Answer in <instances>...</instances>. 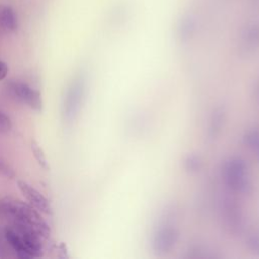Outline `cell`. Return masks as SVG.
<instances>
[{
  "mask_svg": "<svg viewBox=\"0 0 259 259\" xmlns=\"http://www.w3.org/2000/svg\"><path fill=\"white\" fill-rule=\"evenodd\" d=\"M0 214L9 219L13 225L24 226L35 231L44 240L51 236L49 224L29 203L15 199L0 200Z\"/></svg>",
  "mask_w": 259,
  "mask_h": 259,
  "instance_id": "6da1fadb",
  "label": "cell"
},
{
  "mask_svg": "<svg viewBox=\"0 0 259 259\" xmlns=\"http://www.w3.org/2000/svg\"><path fill=\"white\" fill-rule=\"evenodd\" d=\"M221 175L226 189L237 195H247L252 191V179L249 169L242 159L229 157L222 163Z\"/></svg>",
  "mask_w": 259,
  "mask_h": 259,
  "instance_id": "7a4b0ae2",
  "label": "cell"
},
{
  "mask_svg": "<svg viewBox=\"0 0 259 259\" xmlns=\"http://www.w3.org/2000/svg\"><path fill=\"white\" fill-rule=\"evenodd\" d=\"M7 90L13 98L25 104L29 108L37 111L41 109L42 99L40 93L26 83L18 81L9 82L7 84Z\"/></svg>",
  "mask_w": 259,
  "mask_h": 259,
  "instance_id": "3957f363",
  "label": "cell"
},
{
  "mask_svg": "<svg viewBox=\"0 0 259 259\" xmlns=\"http://www.w3.org/2000/svg\"><path fill=\"white\" fill-rule=\"evenodd\" d=\"M17 186L27 202L35 209H37L40 213L49 215L53 213V208L50 201L37 189H35L24 180H18Z\"/></svg>",
  "mask_w": 259,
  "mask_h": 259,
  "instance_id": "277c9868",
  "label": "cell"
},
{
  "mask_svg": "<svg viewBox=\"0 0 259 259\" xmlns=\"http://www.w3.org/2000/svg\"><path fill=\"white\" fill-rule=\"evenodd\" d=\"M4 236H5L7 243L10 245V247L13 249V251L16 253V255L19 258H21V259H30L31 258L21 237L18 235V233L15 231V229L12 226L5 228Z\"/></svg>",
  "mask_w": 259,
  "mask_h": 259,
  "instance_id": "5b68a950",
  "label": "cell"
},
{
  "mask_svg": "<svg viewBox=\"0 0 259 259\" xmlns=\"http://www.w3.org/2000/svg\"><path fill=\"white\" fill-rule=\"evenodd\" d=\"M0 26L6 31H14L16 29V15L10 6L0 5Z\"/></svg>",
  "mask_w": 259,
  "mask_h": 259,
  "instance_id": "8992f818",
  "label": "cell"
},
{
  "mask_svg": "<svg viewBox=\"0 0 259 259\" xmlns=\"http://www.w3.org/2000/svg\"><path fill=\"white\" fill-rule=\"evenodd\" d=\"M245 143L257 159H259V128L249 132L245 137Z\"/></svg>",
  "mask_w": 259,
  "mask_h": 259,
  "instance_id": "52a82bcc",
  "label": "cell"
},
{
  "mask_svg": "<svg viewBox=\"0 0 259 259\" xmlns=\"http://www.w3.org/2000/svg\"><path fill=\"white\" fill-rule=\"evenodd\" d=\"M31 150H32L33 156H34L35 160L37 161L38 165L40 167H42L44 169H48L49 166H48V160H47L46 154H45L42 148L39 146V144L34 140L31 141Z\"/></svg>",
  "mask_w": 259,
  "mask_h": 259,
  "instance_id": "ba28073f",
  "label": "cell"
},
{
  "mask_svg": "<svg viewBox=\"0 0 259 259\" xmlns=\"http://www.w3.org/2000/svg\"><path fill=\"white\" fill-rule=\"evenodd\" d=\"M12 122L10 118L0 110V133H7L11 130Z\"/></svg>",
  "mask_w": 259,
  "mask_h": 259,
  "instance_id": "9c48e42d",
  "label": "cell"
},
{
  "mask_svg": "<svg viewBox=\"0 0 259 259\" xmlns=\"http://www.w3.org/2000/svg\"><path fill=\"white\" fill-rule=\"evenodd\" d=\"M0 172H1L3 175L8 176V177H12V176L14 175L13 172H12V170L10 169V167H9L6 163H4L3 161H1V160H0Z\"/></svg>",
  "mask_w": 259,
  "mask_h": 259,
  "instance_id": "30bf717a",
  "label": "cell"
},
{
  "mask_svg": "<svg viewBox=\"0 0 259 259\" xmlns=\"http://www.w3.org/2000/svg\"><path fill=\"white\" fill-rule=\"evenodd\" d=\"M8 73V66L5 62L0 61V81L3 80Z\"/></svg>",
  "mask_w": 259,
  "mask_h": 259,
  "instance_id": "8fae6325",
  "label": "cell"
}]
</instances>
